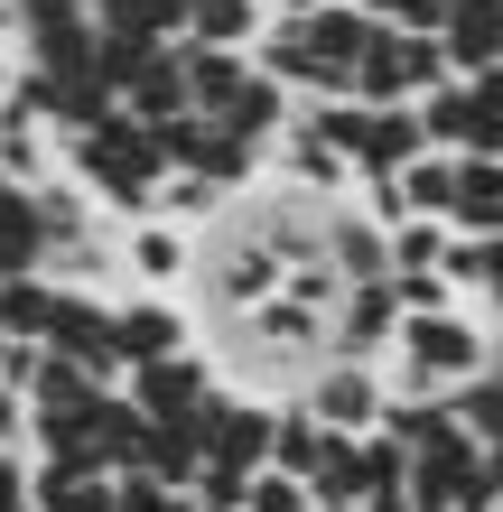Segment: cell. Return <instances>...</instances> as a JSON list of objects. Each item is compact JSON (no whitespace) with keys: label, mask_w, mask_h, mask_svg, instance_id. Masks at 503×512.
I'll return each instance as SVG.
<instances>
[{"label":"cell","mask_w":503,"mask_h":512,"mask_svg":"<svg viewBox=\"0 0 503 512\" xmlns=\"http://www.w3.org/2000/svg\"><path fill=\"white\" fill-rule=\"evenodd\" d=\"M476 103H485V94H476ZM476 149H485V159H503V103H485V140H476Z\"/></svg>","instance_id":"e575fe53"},{"label":"cell","mask_w":503,"mask_h":512,"mask_svg":"<svg viewBox=\"0 0 503 512\" xmlns=\"http://www.w3.org/2000/svg\"><path fill=\"white\" fill-rule=\"evenodd\" d=\"M243 512H317V494H308V475H280V466H261Z\"/></svg>","instance_id":"4dcf8cb0"},{"label":"cell","mask_w":503,"mask_h":512,"mask_svg":"<svg viewBox=\"0 0 503 512\" xmlns=\"http://www.w3.org/2000/svg\"><path fill=\"white\" fill-rule=\"evenodd\" d=\"M252 475H261V466H224V457H205L187 494H196V512H243V503H252Z\"/></svg>","instance_id":"83f0119b"},{"label":"cell","mask_w":503,"mask_h":512,"mask_svg":"<svg viewBox=\"0 0 503 512\" xmlns=\"http://www.w3.org/2000/svg\"><path fill=\"white\" fill-rule=\"evenodd\" d=\"M0 336H10V308H0Z\"/></svg>","instance_id":"f35d334b"},{"label":"cell","mask_w":503,"mask_h":512,"mask_svg":"<svg viewBox=\"0 0 503 512\" xmlns=\"http://www.w3.org/2000/svg\"><path fill=\"white\" fill-rule=\"evenodd\" d=\"M261 10H317V0H261Z\"/></svg>","instance_id":"8d00e7d4"},{"label":"cell","mask_w":503,"mask_h":512,"mask_svg":"<svg viewBox=\"0 0 503 512\" xmlns=\"http://www.w3.org/2000/svg\"><path fill=\"white\" fill-rule=\"evenodd\" d=\"M448 233H457V224H438V215L392 224V270H438V261H448Z\"/></svg>","instance_id":"f1b7e54d"},{"label":"cell","mask_w":503,"mask_h":512,"mask_svg":"<svg viewBox=\"0 0 503 512\" xmlns=\"http://www.w3.org/2000/svg\"><path fill=\"white\" fill-rule=\"evenodd\" d=\"M122 280L131 289H187L196 280V233L187 224H168V215H140L131 233H122Z\"/></svg>","instance_id":"8992f818"},{"label":"cell","mask_w":503,"mask_h":512,"mask_svg":"<svg viewBox=\"0 0 503 512\" xmlns=\"http://www.w3.org/2000/svg\"><path fill=\"white\" fill-rule=\"evenodd\" d=\"M19 270H47V215H38V187L0 177V280Z\"/></svg>","instance_id":"5bb4252c"},{"label":"cell","mask_w":503,"mask_h":512,"mask_svg":"<svg viewBox=\"0 0 503 512\" xmlns=\"http://www.w3.org/2000/svg\"><path fill=\"white\" fill-rule=\"evenodd\" d=\"M28 485H38V457L28 447H0V512H28Z\"/></svg>","instance_id":"d6a6232c"},{"label":"cell","mask_w":503,"mask_h":512,"mask_svg":"<svg viewBox=\"0 0 503 512\" xmlns=\"http://www.w3.org/2000/svg\"><path fill=\"white\" fill-rule=\"evenodd\" d=\"M438 47H448V66H457V75L503 66V0H457V10L438 19Z\"/></svg>","instance_id":"4fadbf2b"},{"label":"cell","mask_w":503,"mask_h":512,"mask_svg":"<svg viewBox=\"0 0 503 512\" xmlns=\"http://www.w3.org/2000/svg\"><path fill=\"white\" fill-rule=\"evenodd\" d=\"M308 19V47L317 56H327V66L345 75V94H354V66H364V47H373V10H364V0H317V10H299Z\"/></svg>","instance_id":"8fae6325"},{"label":"cell","mask_w":503,"mask_h":512,"mask_svg":"<svg viewBox=\"0 0 503 512\" xmlns=\"http://www.w3.org/2000/svg\"><path fill=\"white\" fill-rule=\"evenodd\" d=\"M308 494H317V512H364V494H373V475H364V438L327 429V447H317V466H308Z\"/></svg>","instance_id":"e0dca14e"},{"label":"cell","mask_w":503,"mask_h":512,"mask_svg":"<svg viewBox=\"0 0 503 512\" xmlns=\"http://www.w3.org/2000/svg\"><path fill=\"white\" fill-rule=\"evenodd\" d=\"M448 410H457V429L476 438V447H494V438H503V354H494L476 382H457V391H448Z\"/></svg>","instance_id":"d4e9b609"},{"label":"cell","mask_w":503,"mask_h":512,"mask_svg":"<svg viewBox=\"0 0 503 512\" xmlns=\"http://www.w3.org/2000/svg\"><path fill=\"white\" fill-rule=\"evenodd\" d=\"M150 475H168V485H196V466H205V438H196V419H150V457H140Z\"/></svg>","instance_id":"484cf974"},{"label":"cell","mask_w":503,"mask_h":512,"mask_svg":"<svg viewBox=\"0 0 503 512\" xmlns=\"http://www.w3.org/2000/svg\"><path fill=\"white\" fill-rule=\"evenodd\" d=\"M448 224L503 243V159H485V149H466V159H457V215Z\"/></svg>","instance_id":"d6986e66"},{"label":"cell","mask_w":503,"mask_h":512,"mask_svg":"<svg viewBox=\"0 0 503 512\" xmlns=\"http://www.w3.org/2000/svg\"><path fill=\"white\" fill-rule=\"evenodd\" d=\"M401 205L448 224V215H457V149H420V159L401 168Z\"/></svg>","instance_id":"603a6c76"},{"label":"cell","mask_w":503,"mask_h":512,"mask_svg":"<svg viewBox=\"0 0 503 512\" xmlns=\"http://www.w3.org/2000/svg\"><path fill=\"white\" fill-rule=\"evenodd\" d=\"M224 187H215V177H196V168H168V187H159V215L168 224H187V233H215L224 224Z\"/></svg>","instance_id":"cb8c5ba5"},{"label":"cell","mask_w":503,"mask_h":512,"mask_svg":"<svg viewBox=\"0 0 503 512\" xmlns=\"http://www.w3.org/2000/svg\"><path fill=\"white\" fill-rule=\"evenodd\" d=\"M420 131H429V149H457V159H466V149L485 140V103H476V84L448 75L438 94H420Z\"/></svg>","instance_id":"ac0fdd59"},{"label":"cell","mask_w":503,"mask_h":512,"mask_svg":"<svg viewBox=\"0 0 503 512\" xmlns=\"http://www.w3.org/2000/svg\"><path fill=\"white\" fill-rule=\"evenodd\" d=\"M327 261L345 280H392V224H382L364 196H336L327 205Z\"/></svg>","instance_id":"9c48e42d"},{"label":"cell","mask_w":503,"mask_h":512,"mask_svg":"<svg viewBox=\"0 0 503 512\" xmlns=\"http://www.w3.org/2000/svg\"><path fill=\"white\" fill-rule=\"evenodd\" d=\"M28 512H122V485H112V466H47L38 457Z\"/></svg>","instance_id":"9a60e30c"},{"label":"cell","mask_w":503,"mask_h":512,"mask_svg":"<svg viewBox=\"0 0 503 512\" xmlns=\"http://www.w3.org/2000/svg\"><path fill=\"white\" fill-rule=\"evenodd\" d=\"M392 289H401L410 317H420V308H457V280H448V270H392Z\"/></svg>","instance_id":"1f68e13d"},{"label":"cell","mask_w":503,"mask_h":512,"mask_svg":"<svg viewBox=\"0 0 503 512\" xmlns=\"http://www.w3.org/2000/svg\"><path fill=\"white\" fill-rule=\"evenodd\" d=\"M94 28H112V38H187V0H94Z\"/></svg>","instance_id":"7402d4cb"},{"label":"cell","mask_w":503,"mask_h":512,"mask_svg":"<svg viewBox=\"0 0 503 512\" xmlns=\"http://www.w3.org/2000/svg\"><path fill=\"white\" fill-rule=\"evenodd\" d=\"M0 345H10V336H0Z\"/></svg>","instance_id":"ab89813d"},{"label":"cell","mask_w":503,"mask_h":512,"mask_svg":"<svg viewBox=\"0 0 503 512\" xmlns=\"http://www.w3.org/2000/svg\"><path fill=\"white\" fill-rule=\"evenodd\" d=\"M215 122H233V131H243V140H261V149H271L289 122H299V94H289V84L271 75V66H252L243 84H233V103L215 112Z\"/></svg>","instance_id":"7c38bea8"},{"label":"cell","mask_w":503,"mask_h":512,"mask_svg":"<svg viewBox=\"0 0 503 512\" xmlns=\"http://www.w3.org/2000/svg\"><path fill=\"white\" fill-rule=\"evenodd\" d=\"M84 391H103V382L84 373L75 354H56V345H47V354H38V373H28V410H56V401H84Z\"/></svg>","instance_id":"4316f807"},{"label":"cell","mask_w":503,"mask_h":512,"mask_svg":"<svg viewBox=\"0 0 503 512\" xmlns=\"http://www.w3.org/2000/svg\"><path fill=\"white\" fill-rule=\"evenodd\" d=\"M457 512H494V503H485V494H466V503H457Z\"/></svg>","instance_id":"74e56055"},{"label":"cell","mask_w":503,"mask_h":512,"mask_svg":"<svg viewBox=\"0 0 503 512\" xmlns=\"http://www.w3.org/2000/svg\"><path fill=\"white\" fill-rule=\"evenodd\" d=\"M364 10L382 28H438V19H448V0H364Z\"/></svg>","instance_id":"836d02e7"},{"label":"cell","mask_w":503,"mask_h":512,"mask_svg":"<svg viewBox=\"0 0 503 512\" xmlns=\"http://www.w3.org/2000/svg\"><path fill=\"white\" fill-rule=\"evenodd\" d=\"M103 391H84V401H56V410H28V457H47V466H103Z\"/></svg>","instance_id":"ba28073f"},{"label":"cell","mask_w":503,"mask_h":512,"mask_svg":"<svg viewBox=\"0 0 503 512\" xmlns=\"http://www.w3.org/2000/svg\"><path fill=\"white\" fill-rule=\"evenodd\" d=\"M177 66H187V112H215L233 103V84L252 75V47H196V38H177Z\"/></svg>","instance_id":"2e32d148"},{"label":"cell","mask_w":503,"mask_h":512,"mask_svg":"<svg viewBox=\"0 0 503 512\" xmlns=\"http://www.w3.org/2000/svg\"><path fill=\"white\" fill-rule=\"evenodd\" d=\"M299 401L327 419V429L373 438V429H382V410H392V382H382V364H345V354H327V364L308 373V391H299Z\"/></svg>","instance_id":"3957f363"},{"label":"cell","mask_w":503,"mask_h":512,"mask_svg":"<svg viewBox=\"0 0 503 512\" xmlns=\"http://www.w3.org/2000/svg\"><path fill=\"white\" fill-rule=\"evenodd\" d=\"M47 345L56 354H75L84 373H94L103 391H122V308L112 298H94V289H66V308H56V326H47Z\"/></svg>","instance_id":"277c9868"},{"label":"cell","mask_w":503,"mask_h":512,"mask_svg":"<svg viewBox=\"0 0 503 512\" xmlns=\"http://www.w3.org/2000/svg\"><path fill=\"white\" fill-rule=\"evenodd\" d=\"M122 112H131V122H177V112H187V66H177V38L140 66V84L122 94Z\"/></svg>","instance_id":"44dd1931"},{"label":"cell","mask_w":503,"mask_h":512,"mask_svg":"<svg viewBox=\"0 0 503 512\" xmlns=\"http://www.w3.org/2000/svg\"><path fill=\"white\" fill-rule=\"evenodd\" d=\"M485 494H494V503H503V438H494V447H485Z\"/></svg>","instance_id":"d590c367"},{"label":"cell","mask_w":503,"mask_h":512,"mask_svg":"<svg viewBox=\"0 0 503 512\" xmlns=\"http://www.w3.org/2000/svg\"><path fill=\"white\" fill-rule=\"evenodd\" d=\"M112 308H122V364H159V354H187V345H196V317L177 308L168 289L112 298Z\"/></svg>","instance_id":"30bf717a"},{"label":"cell","mask_w":503,"mask_h":512,"mask_svg":"<svg viewBox=\"0 0 503 512\" xmlns=\"http://www.w3.org/2000/svg\"><path fill=\"white\" fill-rule=\"evenodd\" d=\"M271 177H289V187H308V196H354V187H364V177H354V159L308 122V112L271 140Z\"/></svg>","instance_id":"52a82bcc"},{"label":"cell","mask_w":503,"mask_h":512,"mask_svg":"<svg viewBox=\"0 0 503 512\" xmlns=\"http://www.w3.org/2000/svg\"><path fill=\"white\" fill-rule=\"evenodd\" d=\"M401 289L392 280H354L336 298V317H327V354H345V364H392V345H401Z\"/></svg>","instance_id":"7a4b0ae2"},{"label":"cell","mask_w":503,"mask_h":512,"mask_svg":"<svg viewBox=\"0 0 503 512\" xmlns=\"http://www.w3.org/2000/svg\"><path fill=\"white\" fill-rule=\"evenodd\" d=\"M494 364V326L466 308H420V317H401V345H392V364H382V382L392 391H429V401H448L457 382H476Z\"/></svg>","instance_id":"6da1fadb"},{"label":"cell","mask_w":503,"mask_h":512,"mask_svg":"<svg viewBox=\"0 0 503 512\" xmlns=\"http://www.w3.org/2000/svg\"><path fill=\"white\" fill-rule=\"evenodd\" d=\"M215 382H224V364H215L205 345H187V354H159V364H131V373H122V391H131V401L150 410V419H196Z\"/></svg>","instance_id":"5b68a950"},{"label":"cell","mask_w":503,"mask_h":512,"mask_svg":"<svg viewBox=\"0 0 503 512\" xmlns=\"http://www.w3.org/2000/svg\"><path fill=\"white\" fill-rule=\"evenodd\" d=\"M112 485H122V512H196V494L168 485V475H150V466H122Z\"/></svg>","instance_id":"f546056e"},{"label":"cell","mask_w":503,"mask_h":512,"mask_svg":"<svg viewBox=\"0 0 503 512\" xmlns=\"http://www.w3.org/2000/svg\"><path fill=\"white\" fill-rule=\"evenodd\" d=\"M271 10L261 0H187V38L196 47H261Z\"/></svg>","instance_id":"ffe728a7"}]
</instances>
